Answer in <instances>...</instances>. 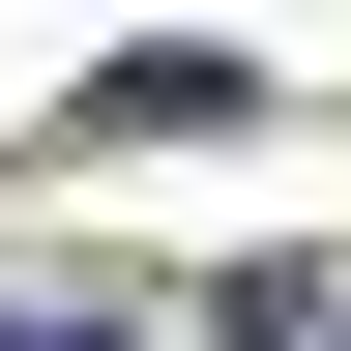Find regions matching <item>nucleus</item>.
I'll return each instance as SVG.
<instances>
[{"label": "nucleus", "mask_w": 351, "mask_h": 351, "mask_svg": "<svg viewBox=\"0 0 351 351\" xmlns=\"http://www.w3.org/2000/svg\"><path fill=\"white\" fill-rule=\"evenodd\" d=\"M205 351H351V293H322V263H234V293H205Z\"/></svg>", "instance_id": "f257e3e1"}, {"label": "nucleus", "mask_w": 351, "mask_h": 351, "mask_svg": "<svg viewBox=\"0 0 351 351\" xmlns=\"http://www.w3.org/2000/svg\"><path fill=\"white\" fill-rule=\"evenodd\" d=\"M0 351H147V322H117V293H0Z\"/></svg>", "instance_id": "f03ea898"}]
</instances>
